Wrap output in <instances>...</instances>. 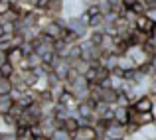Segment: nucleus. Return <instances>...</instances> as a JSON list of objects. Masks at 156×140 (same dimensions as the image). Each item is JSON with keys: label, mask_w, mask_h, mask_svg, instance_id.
Here are the masks:
<instances>
[{"label": "nucleus", "mask_w": 156, "mask_h": 140, "mask_svg": "<svg viewBox=\"0 0 156 140\" xmlns=\"http://www.w3.org/2000/svg\"><path fill=\"white\" fill-rule=\"evenodd\" d=\"M75 114L81 118L83 122H91L97 118V113H95V103L91 99H81L75 107Z\"/></svg>", "instance_id": "obj_1"}, {"label": "nucleus", "mask_w": 156, "mask_h": 140, "mask_svg": "<svg viewBox=\"0 0 156 140\" xmlns=\"http://www.w3.org/2000/svg\"><path fill=\"white\" fill-rule=\"evenodd\" d=\"M42 32L48 36V38H51V40H63V34H65V24L61 22L59 18H51V20H48L46 24L42 26Z\"/></svg>", "instance_id": "obj_2"}, {"label": "nucleus", "mask_w": 156, "mask_h": 140, "mask_svg": "<svg viewBox=\"0 0 156 140\" xmlns=\"http://www.w3.org/2000/svg\"><path fill=\"white\" fill-rule=\"evenodd\" d=\"M71 138H75V140H101V132L95 126H91L89 122H83V124L73 132Z\"/></svg>", "instance_id": "obj_3"}, {"label": "nucleus", "mask_w": 156, "mask_h": 140, "mask_svg": "<svg viewBox=\"0 0 156 140\" xmlns=\"http://www.w3.org/2000/svg\"><path fill=\"white\" fill-rule=\"evenodd\" d=\"M134 28H138L140 32H144V34L150 36L154 32V28H156V20L148 14V12H146V14L136 16V20H134Z\"/></svg>", "instance_id": "obj_4"}, {"label": "nucleus", "mask_w": 156, "mask_h": 140, "mask_svg": "<svg viewBox=\"0 0 156 140\" xmlns=\"http://www.w3.org/2000/svg\"><path fill=\"white\" fill-rule=\"evenodd\" d=\"M130 107H133L136 113H148V110L154 109V97L150 93L148 95H138L136 101H134Z\"/></svg>", "instance_id": "obj_5"}, {"label": "nucleus", "mask_w": 156, "mask_h": 140, "mask_svg": "<svg viewBox=\"0 0 156 140\" xmlns=\"http://www.w3.org/2000/svg\"><path fill=\"white\" fill-rule=\"evenodd\" d=\"M130 114H133V107L130 105H115V122L119 124H129Z\"/></svg>", "instance_id": "obj_6"}, {"label": "nucleus", "mask_w": 156, "mask_h": 140, "mask_svg": "<svg viewBox=\"0 0 156 140\" xmlns=\"http://www.w3.org/2000/svg\"><path fill=\"white\" fill-rule=\"evenodd\" d=\"M65 26H69L71 30H75L77 34L81 36V38H85V36L89 34V26H87V22H83L79 16H69V20L65 22Z\"/></svg>", "instance_id": "obj_7"}, {"label": "nucleus", "mask_w": 156, "mask_h": 140, "mask_svg": "<svg viewBox=\"0 0 156 140\" xmlns=\"http://www.w3.org/2000/svg\"><path fill=\"white\" fill-rule=\"evenodd\" d=\"M57 101H59L61 105H65L69 110H75V107H77V103H79V99L75 97V93H73L71 89H65V87H63V91L59 93Z\"/></svg>", "instance_id": "obj_8"}, {"label": "nucleus", "mask_w": 156, "mask_h": 140, "mask_svg": "<svg viewBox=\"0 0 156 140\" xmlns=\"http://www.w3.org/2000/svg\"><path fill=\"white\" fill-rule=\"evenodd\" d=\"M6 53V59L10 61L12 65H16V69H18V65L24 61V57H26V51L22 49V46H12L8 51H4Z\"/></svg>", "instance_id": "obj_9"}, {"label": "nucleus", "mask_w": 156, "mask_h": 140, "mask_svg": "<svg viewBox=\"0 0 156 140\" xmlns=\"http://www.w3.org/2000/svg\"><path fill=\"white\" fill-rule=\"evenodd\" d=\"M105 32L101 30V28H93V30H89V36L87 38L93 42V46H97V47H101L103 46V42H105Z\"/></svg>", "instance_id": "obj_10"}, {"label": "nucleus", "mask_w": 156, "mask_h": 140, "mask_svg": "<svg viewBox=\"0 0 156 140\" xmlns=\"http://www.w3.org/2000/svg\"><path fill=\"white\" fill-rule=\"evenodd\" d=\"M14 91V83H12L10 77H0V95H12Z\"/></svg>", "instance_id": "obj_11"}, {"label": "nucleus", "mask_w": 156, "mask_h": 140, "mask_svg": "<svg viewBox=\"0 0 156 140\" xmlns=\"http://www.w3.org/2000/svg\"><path fill=\"white\" fill-rule=\"evenodd\" d=\"M16 103V99L12 97V95H4L2 99H0V114H4V113H10V109H12V105Z\"/></svg>", "instance_id": "obj_12"}, {"label": "nucleus", "mask_w": 156, "mask_h": 140, "mask_svg": "<svg viewBox=\"0 0 156 140\" xmlns=\"http://www.w3.org/2000/svg\"><path fill=\"white\" fill-rule=\"evenodd\" d=\"M79 40H81V36L77 34L75 30H71L69 26H65V34H63V42L65 44H69V46H71V44H77Z\"/></svg>", "instance_id": "obj_13"}, {"label": "nucleus", "mask_w": 156, "mask_h": 140, "mask_svg": "<svg viewBox=\"0 0 156 140\" xmlns=\"http://www.w3.org/2000/svg\"><path fill=\"white\" fill-rule=\"evenodd\" d=\"M107 16L103 14V12H99V14H93L91 18H89V30H93V28H103Z\"/></svg>", "instance_id": "obj_14"}, {"label": "nucleus", "mask_w": 156, "mask_h": 140, "mask_svg": "<svg viewBox=\"0 0 156 140\" xmlns=\"http://www.w3.org/2000/svg\"><path fill=\"white\" fill-rule=\"evenodd\" d=\"M69 138H71V134L65 128H53L50 132V140H69Z\"/></svg>", "instance_id": "obj_15"}, {"label": "nucleus", "mask_w": 156, "mask_h": 140, "mask_svg": "<svg viewBox=\"0 0 156 140\" xmlns=\"http://www.w3.org/2000/svg\"><path fill=\"white\" fill-rule=\"evenodd\" d=\"M0 73H2L4 77H12V75L16 73V65H12L10 61L6 59V61H4L2 65H0Z\"/></svg>", "instance_id": "obj_16"}, {"label": "nucleus", "mask_w": 156, "mask_h": 140, "mask_svg": "<svg viewBox=\"0 0 156 140\" xmlns=\"http://www.w3.org/2000/svg\"><path fill=\"white\" fill-rule=\"evenodd\" d=\"M130 8H133V12H134L136 16H140V14H146V12H148V8H146L144 0H136V2H134Z\"/></svg>", "instance_id": "obj_17"}, {"label": "nucleus", "mask_w": 156, "mask_h": 140, "mask_svg": "<svg viewBox=\"0 0 156 140\" xmlns=\"http://www.w3.org/2000/svg\"><path fill=\"white\" fill-rule=\"evenodd\" d=\"M48 8H50V0H36L34 10H38V12H48Z\"/></svg>", "instance_id": "obj_18"}, {"label": "nucleus", "mask_w": 156, "mask_h": 140, "mask_svg": "<svg viewBox=\"0 0 156 140\" xmlns=\"http://www.w3.org/2000/svg\"><path fill=\"white\" fill-rule=\"evenodd\" d=\"M148 93L152 95H156V77H152V79H150V83H148Z\"/></svg>", "instance_id": "obj_19"}, {"label": "nucleus", "mask_w": 156, "mask_h": 140, "mask_svg": "<svg viewBox=\"0 0 156 140\" xmlns=\"http://www.w3.org/2000/svg\"><path fill=\"white\" fill-rule=\"evenodd\" d=\"M152 61H154V65H156V59H152Z\"/></svg>", "instance_id": "obj_20"}, {"label": "nucleus", "mask_w": 156, "mask_h": 140, "mask_svg": "<svg viewBox=\"0 0 156 140\" xmlns=\"http://www.w3.org/2000/svg\"><path fill=\"white\" fill-rule=\"evenodd\" d=\"M154 101H156V95H154Z\"/></svg>", "instance_id": "obj_21"}, {"label": "nucleus", "mask_w": 156, "mask_h": 140, "mask_svg": "<svg viewBox=\"0 0 156 140\" xmlns=\"http://www.w3.org/2000/svg\"><path fill=\"white\" fill-rule=\"evenodd\" d=\"M0 99H2V95H0Z\"/></svg>", "instance_id": "obj_22"}, {"label": "nucleus", "mask_w": 156, "mask_h": 140, "mask_svg": "<svg viewBox=\"0 0 156 140\" xmlns=\"http://www.w3.org/2000/svg\"><path fill=\"white\" fill-rule=\"evenodd\" d=\"M97 2H99V0H97Z\"/></svg>", "instance_id": "obj_23"}]
</instances>
